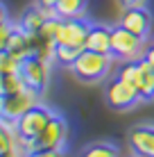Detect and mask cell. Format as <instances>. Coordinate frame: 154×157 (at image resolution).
<instances>
[{"label": "cell", "instance_id": "obj_1", "mask_svg": "<svg viewBox=\"0 0 154 157\" xmlns=\"http://www.w3.org/2000/svg\"><path fill=\"white\" fill-rule=\"evenodd\" d=\"M111 64H113V55L82 50V55H79L68 68H70L73 75L79 78L82 82H98V80L107 78V73L111 71Z\"/></svg>", "mask_w": 154, "mask_h": 157}, {"label": "cell", "instance_id": "obj_2", "mask_svg": "<svg viewBox=\"0 0 154 157\" xmlns=\"http://www.w3.org/2000/svg\"><path fill=\"white\" fill-rule=\"evenodd\" d=\"M111 55L125 62H136L145 55V39L125 30L123 25H116L111 28Z\"/></svg>", "mask_w": 154, "mask_h": 157}, {"label": "cell", "instance_id": "obj_3", "mask_svg": "<svg viewBox=\"0 0 154 157\" xmlns=\"http://www.w3.org/2000/svg\"><path fill=\"white\" fill-rule=\"evenodd\" d=\"M34 105H39V91H34L32 86H25L9 96H0V118L16 123Z\"/></svg>", "mask_w": 154, "mask_h": 157}, {"label": "cell", "instance_id": "obj_4", "mask_svg": "<svg viewBox=\"0 0 154 157\" xmlns=\"http://www.w3.org/2000/svg\"><path fill=\"white\" fill-rule=\"evenodd\" d=\"M104 100H107V105L111 109L125 112V109H131V107L138 105L141 94H138V89H136V84L116 78V80H111L107 84V89H104Z\"/></svg>", "mask_w": 154, "mask_h": 157}, {"label": "cell", "instance_id": "obj_5", "mask_svg": "<svg viewBox=\"0 0 154 157\" xmlns=\"http://www.w3.org/2000/svg\"><path fill=\"white\" fill-rule=\"evenodd\" d=\"M52 116H55V112H52L48 105H41L39 102V105H34L32 109H27L14 123L16 132H18V137H23V139H36L41 132H43V128L50 123Z\"/></svg>", "mask_w": 154, "mask_h": 157}, {"label": "cell", "instance_id": "obj_6", "mask_svg": "<svg viewBox=\"0 0 154 157\" xmlns=\"http://www.w3.org/2000/svg\"><path fill=\"white\" fill-rule=\"evenodd\" d=\"M91 30V23L86 18H61V28L57 32V46H73L86 50V36Z\"/></svg>", "mask_w": 154, "mask_h": 157}, {"label": "cell", "instance_id": "obj_7", "mask_svg": "<svg viewBox=\"0 0 154 157\" xmlns=\"http://www.w3.org/2000/svg\"><path fill=\"white\" fill-rule=\"evenodd\" d=\"M66 139H68V123L61 114H55L50 118V123L43 128V132L34 139V144H36V148L63 150L66 148Z\"/></svg>", "mask_w": 154, "mask_h": 157}, {"label": "cell", "instance_id": "obj_8", "mask_svg": "<svg viewBox=\"0 0 154 157\" xmlns=\"http://www.w3.org/2000/svg\"><path fill=\"white\" fill-rule=\"evenodd\" d=\"M20 75H23L25 84L32 86L34 91H43L48 82H50V62H45V59L32 55L23 62V66H20Z\"/></svg>", "mask_w": 154, "mask_h": 157}, {"label": "cell", "instance_id": "obj_9", "mask_svg": "<svg viewBox=\"0 0 154 157\" xmlns=\"http://www.w3.org/2000/svg\"><path fill=\"white\" fill-rule=\"evenodd\" d=\"M118 25H123L125 30L134 32L141 39H147V36H150V30H152V14L147 12L143 5L141 7H125Z\"/></svg>", "mask_w": 154, "mask_h": 157}, {"label": "cell", "instance_id": "obj_10", "mask_svg": "<svg viewBox=\"0 0 154 157\" xmlns=\"http://www.w3.org/2000/svg\"><path fill=\"white\" fill-rule=\"evenodd\" d=\"M129 148L136 157H154V125H138L131 130Z\"/></svg>", "mask_w": 154, "mask_h": 157}, {"label": "cell", "instance_id": "obj_11", "mask_svg": "<svg viewBox=\"0 0 154 157\" xmlns=\"http://www.w3.org/2000/svg\"><path fill=\"white\" fill-rule=\"evenodd\" d=\"M34 36L36 34L25 32L20 25H14V32H12V39H9L7 50L12 52L14 57H18L20 62H25L27 57L34 55Z\"/></svg>", "mask_w": 154, "mask_h": 157}, {"label": "cell", "instance_id": "obj_12", "mask_svg": "<svg viewBox=\"0 0 154 157\" xmlns=\"http://www.w3.org/2000/svg\"><path fill=\"white\" fill-rule=\"evenodd\" d=\"M86 50L111 55V28L107 25H91L86 36Z\"/></svg>", "mask_w": 154, "mask_h": 157}, {"label": "cell", "instance_id": "obj_13", "mask_svg": "<svg viewBox=\"0 0 154 157\" xmlns=\"http://www.w3.org/2000/svg\"><path fill=\"white\" fill-rule=\"evenodd\" d=\"M55 14V9H48V7H41L39 2L34 5V7H30L27 12H25L23 16H20V28H23L25 32H30V34H39L41 25L48 21V16Z\"/></svg>", "mask_w": 154, "mask_h": 157}, {"label": "cell", "instance_id": "obj_14", "mask_svg": "<svg viewBox=\"0 0 154 157\" xmlns=\"http://www.w3.org/2000/svg\"><path fill=\"white\" fill-rule=\"evenodd\" d=\"M138 80H136V89L141 94V100H152L154 98V68L150 66L145 57L138 59Z\"/></svg>", "mask_w": 154, "mask_h": 157}, {"label": "cell", "instance_id": "obj_15", "mask_svg": "<svg viewBox=\"0 0 154 157\" xmlns=\"http://www.w3.org/2000/svg\"><path fill=\"white\" fill-rule=\"evenodd\" d=\"M88 7V0H59L55 5V16L59 18H82Z\"/></svg>", "mask_w": 154, "mask_h": 157}, {"label": "cell", "instance_id": "obj_16", "mask_svg": "<svg viewBox=\"0 0 154 157\" xmlns=\"http://www.w3.org/2000/svg\"><path fill=\"white\" fill-rule=\"evenodd\" d=\"M18 144V132L12 121H0V155L12 153Z\"/></svg>", "mask_w": 154, "mask_h": 157}, {"label": "cell", "instance_id": "obj_17", "mask_svg": "<svg viewBox=\"0 0 154 157\" xmlns=\"http://www.w3.org/2000/svg\"><path fill=\"white\" fill-rule=\"evenodd\" d=\"M25 80L23 75L18 73H2L0 75V96H9V94H16V91L25 89Z\"/></svg>", "mask_w": 154, "mask_h": 157}, {"label": "cell", "instance_id": "obj_18", "mask_svg": "<svg viewBox=\"0 0 154 157\" xmlns=\"http://www.w3.org/2000/svg\"><path fill=\"white\" fill-rule=\"evenodd\" d=\"M79 157H118V146L109 141H98L91 144Z\"/></svg>", "mask_w": 154, "mask_h": 157}, {"label": "cell", "instance_id": "obj_19", "mask_svg": "<svg viewBox=\"0 0 154 157\" xmlns=\"http://www.w3.org/2000/svg\"><path fill=\"white\" fill-rule=\"evenodd\" d=\"M59 28H61V18L59 16H48V21L43 25H41V30H39V36L41 39H48V41H55L57 39V32H59Z\"/></svg>", "mask_w": 154, "mask_h": 157}, {"label": "cell", "instance_id": "obj_20", "mask_svg": "<svg viewBox=\"0 0 154 157\" xmlns=\"http://www.w3.org/2000/svg\"><path fill=\"white\" fill-rule=\"evenodd\" d=\"M82 55V48H73V46H57V55L55 62L63 64V66H70L75 59Z\"/></svg>", "mask_w": 154, "mask_h": 157}, {"label": "cell", "instance_id": "obj_21", "mask_svg": "<svg viewBox=\"0 0 154 157\" xmlns=\"http://www.w3.org/2000/svg\"><path fill=\"white\" fill-rule=\"evenodd\" d=\"M20 66H23V62H20L18 57H14L9 50L0 52V75L2 73H18Z\"/></svg>", "mask_w": 154, "mask_h": 157}, {"label": "cell", "instance_id": "obj_22", "mask_svg": "<svg viewBox=\"0 0 154 157\" xmlns=\"http://www.w3.org/2000/svg\"><path fill=\"white\" fill-rule=\"evenodd\" d=\"M138 73H141V68H138V59H136V62H127L125 66L120 68V71H118V78H120V80H127V82H131V84H136Z\"/></svg>", "mask_w": 154, "mask_h": 157}, {"label": "cell", "instance_id": "obj_23", "mask_svg": "<svg viewBox=\"0 0 154 157\" xmlns=\"http://www.w3.org/2000/svg\"><path fill=\"white\" fill-rule=\"evenodd\" d=\"M12 32H14V25L9 23V21L0 25V52H2V50H7L9 39H12Z\"/></svg>", "mask_w": 154, "mask_h": 157}, {"label": "cell", "instance_id": "obj_24", "mask_svg": "<svg viewBox=\"0 0 154 157\" xmlns=\"http://www.w3.org/2000/svg\"><path fill=\"white\" fill-rule=\"evenodd\" d=\"M30 157H63V150H55V148H36L32 150Z\"/></svg>", "mask_w": 154, "mask_h": 157}, {"label": "cell", "instance_id": "obj_25", "mask_svg": "<svg viewBox=\"0 0 154 157\" xmlns=\"http://www.w3.org/2000/svg\"><path fill=\"white\" fill-rule=\"evenodd\" d=\"M30 155V150L25 148V141L18 137V144H16V148L12 150V153H5V155H0V157H27Z\"/></svg>", "mask_w": 154, "mask_h": 157}, {"label": "cell", "instance_id": "obj_26", "mask_svg": "<svg viewBox=\"0 0 154 157\" xmlns=\"http://www.w3.org/2000/svg\"><path fill=\"white\" fill-rule=\"evenodd\" d=\"M120 2L125 7H141V5H145V0H120Z\"/></svg>", "mask_w": 154, "mask_h": 157}, {"label": "cell", "instance_id": "obj_27", "mask_svg": "<svg viewBox=\"0 0 154 157\" xmlns=\"http://www.w3.org/2000/svg\"><path fill=\"white\" fill-rule=\"evenodd\" d=\"M143 57H145L147 62H150V66L154 68V46H152V48H147V50H145V55H143Z\"/></svg>", "mask_w": 154, "mask_h": 157}, {"label": "cell", "instance_id": "obj_28", "mask_svg": "<svg viewBox=\"0 0 154 157\" xmlns=\"http://www.w3.org/2000/svg\"><path fill=\"white\" fill-rule=\"evenodd\" d=\"M36 2H39L41 7H48V9H55V5L59 2V0H36Z\"/></svg>", "mask_w": 154, "mask_h": 157}, {"label": "cell", "instance_id": "obj_29", "mask_svg": "<svg viewBox=\"0 0 154 157\" xmlns=\"http://www.w3.org/2000/svg\"><path fill=\"white\" fill-rule=\"evenodd\" d=\"M7 21H9V16H7V7H5V5L0 2V25H2V23H7Z\"/></svg>", "mask_w": 154, "mask_h": 157}]
</instances>
